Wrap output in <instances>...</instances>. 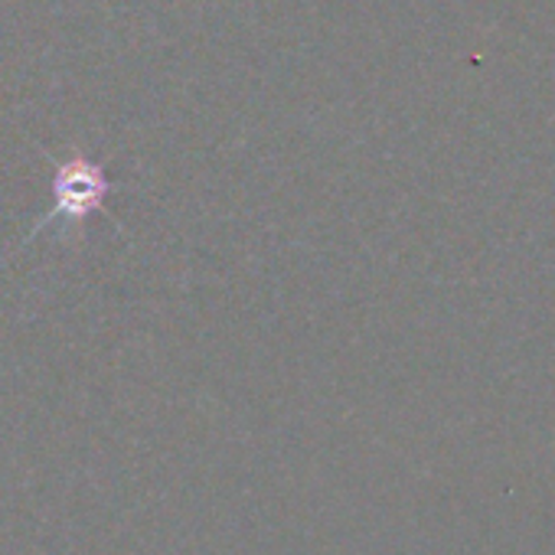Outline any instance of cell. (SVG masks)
Here are the masks:
<instances>
[{
	"label": "cell",
	"mask_w": 555,
	"mask_h": 555,
	"mask_svg": "<svg viewBox=\"0 0 555 555\" xmlns=\"http://www.w3.org/2000/svg\"><path fill=\"white\" fill-rule=\"evenodd\" d=\"M53 193H56V206L47 216V222L53 219H69V222H82L89 212H95L108 193V180L102 173V167H95L86 157H69L56 167L53 177Z\"/></svg>",
	"instance_id": "1"
}]
</instances>
